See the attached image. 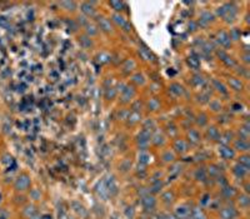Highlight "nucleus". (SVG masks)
<instances>
[{
  "mask_svg": "<svg viewBox=\"0 0 250 219\" xmlns=\"http://www.w3.org/2000/svg\"><path fill=\"white\" fill-rule=\"evenodd\" d=\"M175 149H176L179 153H185V152L188 150V147H186V144H185L184 140H178V142L175 143Z\"/></svg>",
  "mask_w": 250,
  "mask_h": 219,
  "instance_id": "obj_5",
  "label": "nucleus"
},
{
  "mask_svg": "<svg viewBox=\"0 0 250 219\" xmlns=\"http://www.w3.org/2000/svg\"><path fill=\"white\" fill-rule=\"evenodd\" d=\"M112 5H113V6H117V8H118L117 10H120L119 8H122V6H123V3H117V1H113V3H112Z\"/></svg>",
  "mask_w": 250,
  "mask_h": 219,
  "instance_id": "obj_22",
  "label": "nucleus"
},
{
  "mask_svg": "<svg viewBox=\"0 0 250 219\" xmlns=\"http://www.w3.org/2000/svg\"><path fill=\"white\" fill-rule=\"evenodd\" d=\"M189 64H191L194 67H198V61H196L195 58H189Z\"/></svg>",
  "mask_w": 250,
  "mask_h": 219,
  "instance_id": "obj_21",
  "label": "nucleus"
},
{
  "mask_svg": "<svg viewBox=\"0 0 250 219\" xmlns=\"http://www.w3.org/2000/svg\"><path fill=\"white\" fill-rule=\"evenodd\" d=\"M148 203V206H145V208H151V207H154L155 206V199L153 198V197H146V198H144L143 199V204H146Z\"/></svg>",
  "mask_w": 250,
  "mask_h": 219,
  "instance_id": "obj_10",
  "label": "nucleus"
},
{
  "mask_svg": "<svg viewBox=\"0 0 250 219\" xmlns=\"http://www.w3.org/2000/svg\"><path fill=\"white\" fill-rule=\"evenodd\" d=\"M139 160H140L141 163H144V164H148V163L150 162V155L146 154V153H141L140 157H139Z\"/></svg>",
  "mask_w": 250,
  "mask_h": 219,
  "instance_id": "obj_14",
  "label": "nucleus"
},
{
  "mask_svg": "<svg viewBox=\"0 0 250 219\" xmlns=\"http://www.w3.org/2000/svg\"><path fill=\"white\" fill-rule=\"evenodd\" d=\"M30 184H31V180H30L29 175L23 174V175H20V177L16 179V182H15V189L19 190V192H24V190H28V189H29Z\"/></svg>",
  "mask_w": 250,
  "mask_h": 219,
  "instance_id": "obj_1",
  "label": "nucleus"
},
{
  "mask_svg": "<svg viewBox=\"0 0 250 219\" xmlns=\"http://www.w3.org/2000/svg\"><path fill=\"white\" fill-rule=\"evenodd\" d=\"M209 135H211L213 138H215V136L219 135V133H218V130H216L215 128H210V129H209Z\"/></svg>",
  "mask_w": 250,
  "mask_h": 219,
  "instance_id": "obj_19",
  "label": "nucleus"
},
{
  "mask_svg": "<svg viewBox=\"0 0 250 219\" xmlns=\"http://www.w3.org/2000/svg\"><path fill=\"white\" fill-rule=\"evenodd\" d=\"M173 159H174V155H173L171 153H169V152L164 155V160H165V162H171Z\"/></svg>",
  "mask_w": 250,
  "mask_h": 219,
  "instance_id": "obj_20",
  "label": "nucleus"
},
{
  "mask_svg": "<svg viewBox=\"0 0 250 219\" xmlns=\"http://www.w3.org/2000/svg\"><path fill=\"white\" fill-rule=\"evenodd\" d=\"M31 198H33L34 200H39V199H40V192H39L38 189H34V190L31 192Z\"/></svg>",
  "mask_w": 250,
  "mask_h": 219,
  "instance_id": "obj_18",
  "label": "nucleus"
},
{
  "mask_svg": "<svg viewBox=\"0 0 250 219\" xmlns=\"http://www.w3.org/2000/svg\"><path fill=\"white\" fill-rule=\"evenodd\" d=\"M99 23H100V26H102V29H103V30H105V31H110V30H112L110 21H108L107 19L102 18V19L99 20Z\"/></svg>",
  "mask_w": 250,
  "mask_h": 219,
  "instance_id": "obj_7",
  "label": "nucleus"
},
{
  "mask_svg": "<svg viewBox=\"0 0 250 219\" xmlns=\"http://www.w3.org/2000/svg\"><path fill=\"white\" fill-rule=\"evenodd\" d=\"M218 41H219L221 45L228 46V45L230 44V36H229L227 33L221 31V33H219V35H218Z\"/></svg>",
  "mask_w": 250,
  "mask_h": 219,
  "instance_id": "obj_4",
  "label": "nucleus"
},
{
  "mask_svg": "<svg viewBox=\"0 0 250 219\" xmlns=\"http://www.w3.org/2000/svg\"><path fill=\"white\" fill-rule=\"evenodd\" d=\"M235 147H237V148H240V150H248L249 144H248L244 139H240V140H238V142L235 143Z\"/></svg>",
  "mask_w": 250,
  "mask_h": 219,
  "instance_id": "obj_9",
  "label": "nucleus"
},
{
  "mask_svg": "<svg viewBox=\"0 0 250 219\" xmlns=\"http://www.w3.org/2000/svg\"><path fill=\"white\" fill-rule=\"evenodd\" d=\"M149 105H151V107H153V108H151L153 110H155L156 108H158V103H156V102H154V100H151V102L149 103Z\"/></svg>",
  "mask_w": 250,
  "mask_h": 219,
  "instance_id": "obj_23",
  "label": "nucleus"
},
{
  "mask_svg": "<svg viewBox=\"0 0 250 219\" xmlns=\"http://www.w3.org/2000/svg\"><path fill=\"white\" fill-rule=\"evenodd\" d=\"M176 212L179 213V216H180V218L181 219L184 218V217H186V216L189 214V209H186V207H179Z\"/></svg>",
  "mask_w": 250,
  "mask_h": 219,
  "instance_id": "obj_12",
  "label": "nucleus"
},
{
  "mask_svg": "<svg viewBox=\"0 0 250 219\" xmlns=\"http://www.w3.org/2000/svg\"><path fill=\"white\" fill-rule=\"evenodd\" d=\"M249 164H250L249 157H242L240 158V165H243L245 168H249Z\"/></svg>",
  "mask_w": 250,
  "mask_h": 219,
  "instance_id": "obj_16",
  "label": "nucleus"
},
{
  "mask_svg": "<svg viewBox=\"0 0 250 219\" xmlns=\"http://www.w3.org/2000/svg\"><path fill=\"white\" fill-rule=\"evenodd\" d=\"M229 83H230V85L233 87V89H235V90H240V89L243 88V84H242V82H240V80H238V79H234V78H232V79L229 80Z\"/></svg>",
  "mask_w": 250,
  "mask_h": 219,
  "instance_id": "obj_8",
  "label": "nucleus"
},
{
  "mask_svg": "<svg viewBox=\"0 0 250 219\" xmlns=\"http://www.w3.org/2000/svg\"><path fill=\"white\" fill-rule=\"evenodd\" d=\"M83 11H84L85 14H88V15H93V14H94V10H93V8H91V6L89 8V5H88V4H84V5H83Z\"/></svg>",
  "mask_w": 250,
  "mask_h": 219,
  "instance_id": "obj_17",
  "label": "nucleus"
},
{
  "mask_svg": "<svg viewBox=\"0 0 250 219\" xmlns=\"http://www.w3.org/2000/svg\"><path fill=\"white\" fill-rule=\"evenodd\" d=\"M114 19H115V21L118 23V24H120L123 28H129V25H128V23H126V20H125L123 16H119V15H115L114 16Z\"/></svg>",
  "mask_w": 250,
  "mask_h": 219,
  "instance_id": "obj_11",
  "label": "nucleus"
},
{
  "mask_svg": "<svg viewBox=\"0 0 250 219\" xmlns=\"http://www.w3.org/2000/svg\"><path fill=\"white\" fill-rule=\"evenodd\" d=\"M193 219H205V216L200 209H195L193 212Z\"/></svg>",
  "mask_w": 250,
  "mask_h": 219,
  "instance_id": "obj_13",
  "label": "nucleus"
},
{
  "mask_svg": "<svg viewBox=\"0 0 250 219\" xmlns=\"http://www.w3.org/2000/svg\"><path fill=\"white\" fill-rule=\"evenodd\" d=\"M189 136H190V139H191L193 143H198V140H199V134H198L196 131L191 130V131L189 133Z\"/></svg>",
  "mask_w": 250,
  "mask_h": 219,
  "instance_id": "obj_15",
  "label": "nucleus"
},
{
  "mask_svg": "<svg viewBox=\"0 0 250 219\" xmlns=\"http://www.w3.org/2000/svg\"><path fill=\"white\" fill-rule=\"evenodd\" d=\"M237 217V212L233 208H225L221 212V218L223 219H234Z\"/></svg>",
  "mask_w": 250,
  "mask_h": 219,
  "instance_id": "obj_3",
  "label": "nucleus"
},
{
  "mask_svg": "<svg viewBox=\"0 0 250 219\" xmlns=\"http://www.w3.org/2000/svg\"><path fill=\"white\" fill-rule=\"evenodd\" d=\"M247 172H248V169L245 168V167H243V165H235L234 167V173L238 175V177H243L244 174H247Z\"/></svg>",
  "mask_w": 250,
  "mask_h": 219,
  "instance_id": "obj_6",
  "label": "nucleus"
},
{
  "mask_svg": "<svg viewBox=\"0 0 250 219\" xmlns=\"http://www.w3.org/2000/svg\"><path fill=\"white\" fill-rule=\"evenodd\" d=\"M219 154H220V157L221 158H224V159H230V158H233L234 157V152L229 148V147H221L220 149H219Z\"/></svg>",
  "mask_w": 250,
  "mask_h": 219,
  "instance_id": "obj_2",
  "label": "nucleus"
}]
</instances>
